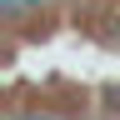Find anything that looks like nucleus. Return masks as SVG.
Masks as SVG:
<instances>
[{"label":"nucleus","instance_id":"obj_1","mask_svg":"<svg viewBox=\"0 0 120 120\" xmlns=\"http://www.w3.org/2000/svg\"><path fill=\"white\" fill-rule=\"evenodd\" d=\"M0 5H5V10H15V5H20V0H0Z\"/></svg>","mask_w":120,"mask_h":120},{"label":"nucleus","instance_id":"obj_2","mask_svg":"<svg viewBox=\"0 0 120 120\" xmlns=\"http://www.w3.org/2000/svg\"><path fill=\"white\" fill-rule=\"evenodd\" d=\"M25 120H50V115H25Z\"/></svg>","mask_w":120,"mask_h":120}]
</instances>
